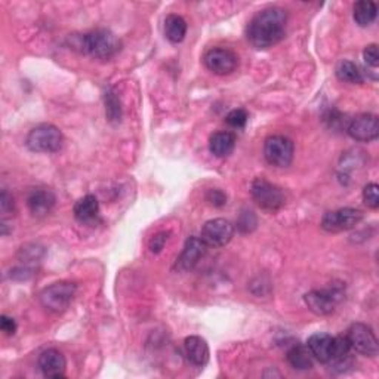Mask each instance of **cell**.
<instances>
[{
    "label": "cell",
    "instance_id": "1",
    "mask_svg": "<svg viewBox=\"0 0 379 379\" xmlns=\"http://www.w3.org/2000/svg\"><path fill=\"white\" fill-rule=\"evenodd\" d=\"M288 12L278 6L259 11L248 24L246 36L256 49H267L283 41L286 36Z\"/></svg>",
    "mask_w": 379,
    "mask_h": 379
},
{
    "label": "cell",
    "instance_id": "2",
    "mask_svg": "<svg viewBox=\"0 0 379 379\" xmlns=\"http://www.w3.org/2000/svg\"><path fill=\"white\" fill-rule=\"evenodd\" d=\"M79 48H82V52L96 59H110L121 52L122 42L113 31L96 29L81 37Z\"/></svg>",
    "mask_w": 379,
    "mask_h": 379
},
{
    "label": "cell",
    "instance_id": "3",
    "mask_svg": "<svg viewBox=\"0 0 379 379\" xmlns=\"http://www.w3.org/2000/svg\"><path fill=\"white\" fill-rule=\"evenodd\" d=\"M63 133L56 126L42 123L29 132L26 144L34 153H55L63 147Z\"/></svg>",
    "mask_w": 379,
    "mask_h": 379
},
{
    "label": "cell",
    "instance_id": "4",
    "mask_svg": "<svg viewBox=\"0 0 379 379\" xmlns=\"http://www.w3.org/2000/svg\"><path fill=\"white\" fill-rule=\"evenodd\" d=\"M76 295V285L70 282H56L41 292V304L52 313L66 311Z\"/></svg>",
    "mask_w": 379,
    "mask_h": 379
},
{
    "label": "cell",
    "instance_id": "5",
    "mask_svg": "<svg viewBox=\"0 0 379 379\" xmlns=\"http://www.w3.org/2000/svg\"><path fill=\"white\" fill-rule=\"evenodd\" d=\"M255 203L270 212H276L285 206V194L281 187L267 181L266 178H256L251 187Z\"/></svg>",
    "mask_w": 379,
    "mask_h": 379
},
{
    "label": "cell",
    "instance_id": "6",
    "mask_svg": "<svg viewBox=\"0 0 379 379\" xmlns=\"http://www.w3.org/2000/svg\"><path fill=\"white\" fill-rule=\"evenodd\" d=\"M295 147L292 139L283 135H271L264 143L266 161L276 168H288L293 161Z\"/></svg>",
    "mask_w": 379,
    "mask_h": 379
},
{
    "label": "cell",
    "instance_id": "7",
    "mask_svg": "<svg viewBox=\"0 0 379 379\" xmlns=\"http://www.w3.org/2000/svg\"><path fill=\"white\" fill-rule=\"evenodd\" d=\"M347 339L351 345V350H355L368 357H375L379 351L378 339L370 326L365 323H354L347 332Z\"/></svg>",
    "mask_w": 379,
    "mask_h": 379
},
{
    "label": "cell",
    "instance_id": "8",
    "mask_svg": "<svg viewBox=\"0 0 379 379\" xmlns=\"http://www.w3.org/2000/svg\"><path fill=\"white\" fill-rule=\"evenodd\" d=\"M363 219V212L354 208H343L328 212L322 218V228L329 233H341L354 228Z\"/></svg>",
    "mask_w": 379,
    "mask_h": 379
},
{
    "label": "cell",
    "instance_id": "9",
    "mask_svg": "<svg viewBox=\"0 0 379 379\" xmlns=\"http://www.w3.org/2000/svg\"><path fill=\"white\" fill-rule=\"evenodd\" d=\"M234 226L224 218H215L208 221L202 228V241L211 248H224L231 242Z\"/></svg>",
    "mask_w": 379,
    "mask_h": 379
},
{
    "label": "cell",
    "instance_id": "10",
    "mask_svg": "<svg viewBox=\"0 0 379 379\" xmlns=\"http://www.w3.org/2000/svg\"><path fill=\"white\" fill-rule=\"evenodd\" d=\"M203 63L206 69L212 71L213 74L227 76V74H231L237 69L238 58L230 49L212 48L205 54Z\"/></svg>",
    "mask_w": 379,
    "mask_h": 379
},
{
    "label": "cell",
    "instance_id": "11",
    "mask_svg": "<svg viewBox=\"0 0 379 379\" xmlns=\"http://www.w3.org/2000/svg\"><path fill=\"white\" fill-rule=\"evenodd\" d=\"M348 135L358 143L375 141L379 135L378 116L370 113L357 116L348 126Z\"/></svg>",
    "mask_w": 379,
    "mask_h": 379
},
{
    "label": "cell",
    "instance_id": "12",
    "mask_svg": "<svg viewBox=\"0 0 379 379\" xmlns=\"http://www.w3.org/2000/svg\"><path fill=\"white\" fill-rule=\"evenodd\" d=\"M205 251H206V245L201 237L193 236L187 238L181 255H179L176 259V266H175L176 270L183 271V273L193 270L197 266V263L201 261V258L205 255Z\"/></svg>",
    "mask_w": 379,
    "mask_h": 379
},
{
    "label": "cell",
    "instance_id": "13",
    "mask_svg": "<svg viewBox=\"0 0 379 379\" xmlns=\"http://www.w3.org/2000/svg\"><path fill=\"white\" fill-rule=\"evenodd\" d=\"M39 369L42 370V373L46 378H64L66 375V368L67 362L66 357L61 351H58L55 348L45 350L41 355H39Z\"/></svg>",
    "mask_w": 379,
    "mask_h": 379
},
{
    "label": "cell",
    "instance_id": "14",
    "mask_svg": "<svg viewBox=\"0 0 379 379\" xmlns=\"http://www.w3.org/2000/svg\"><path fill=\"white\" fill-rule=\"evenodd\" d=\"M304 303L317 315H329L335 311L338 298L329 290H311L304 295Z\"/></svg>",
    "mask_w": 379,
    "mask_h": 379
},
{
    "label": "cell",
    "instance_id": "15",
    "mask_svg": "<svg viewBox=\"0 0 379 379\" xmlns=\"http://www.w3.org/2000/svg\"><path fill=\"white\" fill-rule=\"evenodd\" d=\"M307 347L311 351L313 357L322 363H332L333 360V347L335 336L329 333H314L308 338Z\"/></svg>",
    "mask_w": 379,
    "mask_h": 379
},
{
    "label": "cell",
    "instance_id": "16",
    "mask_svg": "<svg viewBox=\"0 0 379 379\" xmlns=\"http://www.w3.org/2000/svg\"><path fill=\"white\" fill-rule=\"evenodd\" d=\"M55 202H56L55 194L51 190H45V188L33 190L27 197L29 211L31 212V215L37 218L46 216L54 209Z\"/></svg>",
    "mask_w": 379,
    "mask_h": 379
},
{
    "label": "cell",
    "instance_id": "17",
    "mask_svg": "<svg viewBox=\"0 0 379 379\" xmlns=\"http://www.w3.org/2000/svg\"><path fill=\"white\" fill-rule=\"evenodd\" d=\"M184 351L187 360L194 365L202 368L209 362V345L201 336H188L184 341Z\"/></svg>",
    "mask_w": 379,
    "mask_h": 379
},
{
    "label": "cell",
    "instance_id": "18",
    "mask_svg": "<svg viewBox=\"0 0 379 379\" xmlns=\"http://www.w3.org/2000/svg\"><path fill=\"white\" fill-rule=\"evenodd\" d=\"M73 213H74V218L77 219L79 223H82V224L94 223L95 219L98 218V213H99L98 198L92 194H88L82 198H79L74 208H73Z\"/></svg>",
    "mask_w": 379,
    "mask_h": 379
},
{
    "label": "cell",
    "instance_id": "19",
    "mask_svg": "<svg viewBox=\"0 0 379 379\" xmlns=\"http://www.w3.org/2000/svg\"><path fill=\"white\" fill-rule=\"evenodd\" d=\"M236 147V136L231 132L219 131L209 138V150L215 157H227Z\"/></svg>",
    "mask_w": 379,
    "mask_h": 379
},
{
    "label": "cell",
    "instance_id": "20",
    "mask_svg": "<svg viewBox=\"0 0 379 379\" xmlns=\"http://www.w3.org/2000/svg\"><path fill=\"white\" fill-rule=\"evenodd\" d=\"M187 34V21L176 14H171L165 19V36L172 44H181Z\"/></svg>",
    "mask_w": 379,
    "mask_h": 379
},
{
    "label": "cell",
    "instance_id": "21",
    "mask_svg": "<svg viewBox=\"0 0 379 379\" xmlns=\"http://www.w3.org/2000/svg\"><path fill=\"white\" fill-rule=\"evenodd\" d=\"M288 362L293 369L308 370L313 368V354L307 345L296 344L288 351Z\"/></svg>",
    "mask_w": 379,
    "mask_h": 379
},
{
    "label": "cell",
    "instance_id": "22",
    "mask_svg": "<svg viewBox=\"0 0 379 379\" xmlns=\"http://www.w3.org/2000/svg\"><path fill=\"white\" fill-rule=\"evenodd\" d=\"M353 15L355 23L360 27L370 26L378 15V6L372 0H360V2L354 4Z\"/></svg>",
    "mask_w": 379,
    "mask_h": 379
},
{
    "label": "cell",
    "instance_id": "23",
    "mask_svg": "<svg viewBox=\"0 0 379 379\" xmlns=\"http://www.w3.org/2000/svg\"><path fill=\"white\" fill-rule=\"evenodd\" d=\"M336 76L341 82L347 84H363V74L354 63L348 59H341L336 66Z\"/></svg>",
    "mask_w": 379,
    "mask_h": 379
},
{
    "label": "cell",
    "instance_id": "24",
    "mask_svg": "<svg viewBox=\"0 0 379 379\" xmlns=\"http://www.w3.org/2000/svg\"><path fill=\"white\" fill-rule=\"evenodd\" d=\"M104 103H106V114L111 123H118L122 118V106L121 99L117 98L114 91L108 88L104 94Z\"/></svg>",
    "mask_w": 379,
    "mask_h": 379
},
{
    "label": "cell",
    "instance_id": "25",
    "mask_svg": "<svg viewBox=\"0 0 379 379\" xmlns=\"http://www.w3.org/2000/svg\"><path fill=\"white\" fill-rule=\"evenodd\" d=\"M248 118H249V116L243 108H236V110L228 113V116L226 117V121L231 128L242 129L246 126Z\"/></svg>",
    "mask_w": 379,
    "mask_h": 379
},
{
    "label": "cell",
    "instance_id": "26",
    "mask_svg": "<svg viewBox=\"0 0 379 379\" xmlns=\"http://www.w3.org/2000/svg\"><path fill=\"white\" fill-rule=\"evenodd\" d=\"M363 201L368 208L378 209L379 208V187L375 183H369L363 188Z\"/></svg>",
    "mask_w": 379,
    "mask_h": 379
},
{
    "label": "cell",
    "instance_id": "27",
    "mask_svg": "<svg viewBox=\"0 0 379 379\" xmlns=\"http://www.w3.org/2000/svg\"><path fill=\"white\" fill-rule=\"evenodd\" d=\"M206 201L215 208H223L227 205V194L219 188H212L206 194Z\"/></svg>",
    "mask_w": 379,
    "mask_h": 379
},
{
    "label": "cell",
    "instance_id": "28",
    "mask_svg": "<svg viewBox=\"0 0 379 379\" xmlns=\"http://www.w3.org/2000/svg\"><path fill=\"white\" fill-rule=\"evenodd\" d=\"M256 226V218L253 215V212H245L241 215V219L237 221V228L243 231V233H249L252 228H255Z\"/></svg>",
    "mask_w": 379,
    "mask_h": 379
},
{
    "label": "cell",
    "instance_id": "29",
    "mask_svg": "<svg viewBox=\"0 0 379 379\" xmlns=\"http://www.w3.org/2000/svg\"><path fill=\"white\" fill-rule=\"evenodd\" d=\"M363 58H365V63L372 67L376 69L379 66V54H378V46L375 44L368 45L363 51Z\"/></svg>",
    "mask_w": 379,
    "mask_h": 379
},
{
    "label": "cell",
    "instance_id": "30",
    "mask_svg": "<svg viewBox=\"0 0 379 379\" xmlns=\"http://www.w3.org/2000/svg\"><path fill=\"white\" fill-rule=\"evenodd\" d=\"M168 236H169V233H165V231L157 233L156 236H153V237H151V241H150V243H148L150 251H151L153 253H158V252H161V251L165 248L166 242H168Z\"/></svg>",
    "mask_w": 379,
    "mask_h": 379
},
{
    "label": "cell",
    "instance_id": "31",
    "mask_svg": "<svg viewBox=\"0 0 379 379\" xmlns=\"http://www.w3.org/2000/svg\"><path fill=\"white\" fill-rule=\"evenodd\" d=\"M0 329H2V332L8 336H12L15 335L16 332V323L12 317H8V315H2L0 317Z\"/></svg>",
    "mask_w": 379,
    "mask_h": 379
},
{
    "label": "cell",
    "instance_id": "32",
    "mask_svg": "<svg viewBox=\"0 0 379 379\" xmlns=\"http://www.w3.org/2000/svg\"><path fill=\"white\" fill-rule=\"evenodd\" d=\"M0 209H2L4 215L14 211V198H12V196H9V193L6 190H4L2 196H0Z\"/></svg>",
    "mask_w": 379,
    "mask_h": 379
}]
</instances>
